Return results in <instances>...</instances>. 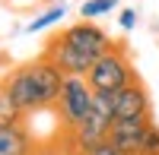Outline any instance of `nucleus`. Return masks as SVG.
Masks as SVG:
<instances>
[{
    "instance_id": "obj_3",
    "label": "nucleus",
    "mask_w": 159,
    "mask_h": 155,
    "mask_svg": "<svg viewBox=\"0 0 159 155\" xmlns=\"http://www.w3.org/2000/svg\"><path fill=\"white\" fill-rule=\"evenodd\" d=\"M111 124H115V114H111V95L96 92V98H92V111H89L76 127H70V146L76 149V155H86L92 146L105 143V139H108Z\"/></svg>"
},
{
    "instance_id": "obj_11",
    "label": "nucleus",
    "mask_w": 159,
    "mask_h": 155,
    "mask_svg": "<svg viewBox=\"0 0 159 155\" xmlns=\"http://www.w3.org/2000/svg\"><path fill=\"white\" fill-rule=\"evenodd\" d=\"M0 120H10V124H19V120H22V114L16 111V105L7 98L3 86H0Z\"/></svg>"
},
{
    "instance_id": "obj_2",
    "label": "nucleus",
    "mask_w": 159,
    "mask_h": 155,
    "mask_svg": "<svg viewBox=\"0 0 159 155\" xmlns=\"http://www.w3.org/2000/svg\"><path fill=\"white\" fill-rule=\"evenodd\" d=\"M134 79H137V70H134V63H130V57L124 54L121 44H115L108 54H102L92 63V70L86 73V82L92 86V92H102V95L121 92Z\"/></svg>"
},
{
    "instance_id": "obj_5",
    "label": "nucleus",
    "mask_w": 159,
    "mask_h": 155,
    "mask_svg": "<svg viewBox=\"0 0 159 155\" xmlns=\"http://www.w3.org/2000/svg\"><path fill=\"white\" fill-rule=\"evenodd\" d=\"M92 86L86 82V76H64V86H61V95H57V114L67 127H76L80 120L92 111Z\"/></svg>"
},
{
    "instance_id": "obj_7",
    "label": "nucleus",
    "mask_w": 159,
    "mask_h": 155,
    "mask_svg": "<svg viewBox=\"0 0 159 155\" xmlns=\"http://www.w3.org/2000/svg\"><path fill=\"white\" fill-rule=\"evenodd\" d=\"M153 120L150 117H134V120H115L111 130H108V143L118 146L127 155H140V146H143V136H147V127Z\"/></svg>"
},
{
    "instance_id": "obj_13",
    "label": "nucleus",
    "mask_w": 159,
    "mask_h": 155,
    "mask_svg": "<svg viewBox=\"0 0 159 155\" xmlns=\"http://www.w3.org/2000/svg\"><path fill=\"white\" fill-rule=\"evenodd\" d=\"M118 25H121V32H130V29H134V25H137V10H121V13H118Z\"/></svg>"
},
{
    "instance_id": "obj_4",
    "label": "nucleus",
    "mask_w": 159,
    "mask_h": 155,
    "mask_svg": "<svg viewBox=\"0 0 159 155\" xmlns=\"http://www.w3.org/2000/svg\"><path fill=\"white\" fill-rule=\"evenodd\" d=\"M54 38H57V41H64L67 48H73L76 54L89 57L92 63H96L102 54H108V51L115 48V38L105 32L102 25L89 22V19H80L76 25H67V29H64V32H57Z\"/></svg>"
},
{
    "instance_id": "obj_8",
    "label": "nucleus",
    "mask_w": 159,
    "mask_h": 155,
    "mask_svg": "<svg viewBox=\"0 0 159 155\" xmlns=\"http://www.w3.org/2000/svg\"><path fill=\"white\" fill-rule=\"evenodd\" d=\"M0 155H38V146L22 120L19 124L0 120Z\"/></svg>"
},
{
    "instance_id": "obj_10",
    "label": "nucleus",
    "mask_w": 159,
    "mask_h": 155,
    "mask_svg": "<svg viewBox=\"0 0 159 155\" xmlns=\"http://www.w3.org/2000/svg\"><path fill=\"white\" fill-rule=\"evenodd\" d=\"M115 6H118V0H86V3L80 6V19H89V22H96L99 16L111 13Z\"/></svg>"
},
{
    "instance_id": "obj_1",
    "label": "nucleus",
    "mask_w": 159,
    "mask_h": 155,
    "mask_svg": "<svg viewBox=\"0 0 159 155\" xmlns=\"http://www.w3.org/2000/svg\"><path fill=\"white\" fill-rule=\"evenodd\" d=\"M3 92L7 98L16 105V111L22 114H35V111H48L57 105V95H61V86H64V73L51 63L48 57H38L16 67L3 82Z\"/></svg>"
},
{
    "instance_id": "obj_14",
    "label": "nucleus",
    "mask_w": 159,
    "mask_h": 155,
    "mask_svg": "<svg viewBox=\"0 0 159 155\" xmlns=\"http://www.w3.org/2000/svg\"><path fill=\"white\" fill-rule=\"evenodd\" d=\"M86 155H127V152H121L118 146H111L108 139H105V143H99V146H92V149H89Z\"/></svg>"
},
{
    "instance_id": "obj_6",
    "label": "nucleus",
    "mask_w": 159,
    "mask_h": 155,
    "mask_svg": "<svg viewBox=\"0 0 159 155\" xmlns=\"http://www.w3.org/2000/svg\"><path fill=\"white\" fill-rule=\"evenodd\" d=\"M111 114L115 120H134V117H150V92L140 79L124 86L121 92L111 95Z\"/></svg>"
},
{
    "instance_id": "obj_12",
    "label": "nucleus",
    "mask_w": 159,
    "mask_h": 155,
    "mask_svg": "<svg viewBox=\"0 0 159 155\" xmlns=\"http://www.w3.org/2000/svg\"><path fill=\"white\" fill-rule=\"evenodd\" d=\"M140 155H159V127H156V124L147 127V136H143Z\"/></svg>"
},
{
    "instance_id": "obj_15",
    "label": "nucleus",
    "mask_w": 159,
    "mask_h": 155,
    "mask_svg": "<svg viewBox=\"0 0 159 155\" xmlns=\"http://www.w3.org/2000/svg\"><path fill=\"white\" fill-rule=\"evenodd\" d=\"M51 3H61V0H51Z\"/></svg>"
},
{
    "instance_id": "obj_9",
    "label": "nucleus",
    "mask_w": 159,
    "mask_h": 155,
    "mask_svg": "<svg viewBox=\"0 0 159 155\" xmlns=\"http://www.w3.org/2000/svg\"><path fill=\"white\" fill-rule=\"evenodd\" d=\"M64 16H67V3H51L45 13H38V16L25 25V32L29 35H35V32H45V29H51L54 22H61Z\"/></svg>"
}]
</instances>
